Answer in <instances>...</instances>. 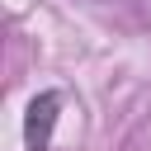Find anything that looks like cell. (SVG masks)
<instances>
[{"label":"cell","instance_id":"1","mask_svg":"<svg viewBox=\"0 0 151 151\" xmlns=\"http://www.w3.org/2000/svg\"><path fill=\"white\" fill-rule=\"evenodd\" d=\"M57 113H61V94H57V90H42V94L28 104V113H24V146H28V151H47V146H52Z\"/></svg>","mask_w":151,"mask_h":151}]
</instances>
